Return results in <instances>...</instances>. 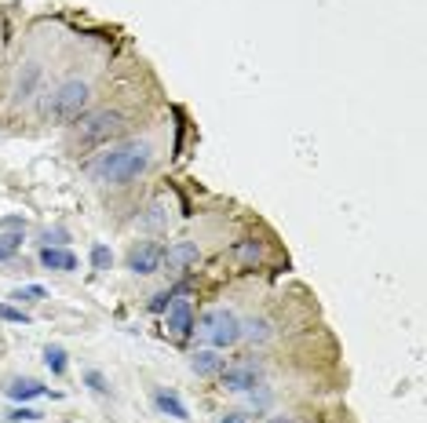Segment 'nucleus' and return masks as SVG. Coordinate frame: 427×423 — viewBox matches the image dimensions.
Returning <instances> with one entry per match:
<instances>
[{
    "mask_svg": "<svg viewBox=\"0 0 427 423\" xmlns=\"http://www.w3.org/2000/svg\"><path fill=\"white\" fill-rule=\"evenodd\" d=\"M146 168H150V146L146 142H125V146H113L110 154H103L91 164V175H99L110 187H128Z\"/></svg>",
    "mask_w": 427,
    "mask_h": 423,
    "instance_id": "obj_1",
    "label": "nucleus"
},
{
    "mask_svg": "<svg viewBox=\"0 0 427 423\" xmlns=\"http://www.w3.org/2000/svg\"><path fill=\"white\" fill-rule=\"evenodd\" d=\"M125 132V113L117 110H91V113H81L77 128H73V142L81 150H91V146H103L110 139H117Z\"/></svg>",
    "mask_w": 427,
    "mask_h": 423,
    "instance_id": "obj_2",
    "label": "nucleus"
},
{
    "mask_svg": "<svg viewBox=\"0 0 427 423\" xmlns=\"http://www.w3.org/2000/svg\"><path fill=\"white\" fill-rule=\"evenodd\" d=\"M88 99H91V88L84 80H66V84H58L51 92V99L44 103V117L51 125H73V120H81Z\"/></svg>",
    "mask_w": 427,
    "mask_h": 423,
    "instance_id": "obj_3",
    "label": "nucleus"
},
{
    "mask_svg": "<svg viewBox=\"0 0 427 423\" xmlns=\"http://www.w3.org/2000/svg\"><path fill=\"white\" fill-rule=\"evenodd\" d=\"M197 336L212 347V350H223V347H234L237 340H241V321H237V314L234 310H208L197 325Z\"/></svg>",
    "mask_w": 427,
    "mask_h": 423,
    "instance_id": "obj_4",
    "label": "nucleus"
},
{
    "mask_svg": "<svg viewBox=\"0 0 427 423\" xmlns=\"http://www.w3.org/2000/svg\"><path fill=\"white\" fill-rule=\"evenodd\" d=\"M161 263H165V245H158V241H139V245H132V252H128V270L139 278L158 274Z\"/></svg>",
    "mask_w": 427,
    "mask_h": 423,
    "instance_id": "obj_5",
    "label": "nucleus"
},
{
    "mask_svg": "<svg viewBox=\"0 0 427 423\" xmlns=\"http://www.w3.org/2000/svg\"><path fill=\"white\" fill-rule=\"evenodd\" d=\"M220 376H223V390L245 395V390H252L259 383V365H256L252 357H245V361H234V365L220 369Z\"/></svg>",
    "mask_w": 427,
    "mask_h": 423,
    "instance_id": "obj_6",
    "label": "nucleus"
},
{
    "mask_svg": "<svg viewBox=\"0 0 427 423\" xmlns=\"http://www.w3.org/2000/svg\"><path fill=\"white\" fill-rule=\"evenodd\" d=\"M165 325H168V332L172 336H190L194 332V307H190V299H175L172 296V303H168V310H165Z\"/></svg>",
    "mask_w": 427,
    "mask_h": 423,
    "instance_id": "obj_7",
    "label": "nucleus"
},
{
    "mask_svg": "<svg viewBox=\"0 0 427 423\" xmlns=\"http://www.w3.org/2000/svg\"><path fill=\"white\" fill-rule=\"evenodd\" d=\"M4 390H8V398L19 402V405H26V402H34V398H44V395H48V387H44L41 380H11Z\"/></svg>",
    "mask_w": 427,
    "mask_h": 423,
    "instance_id": "obj_8",
    "label": "nucleus"
},
{
    "mask_svg": "<svg viewBox=\"0 0 427 423\" xmlns=\"http://www.w3.org/2000/svg\"><path fill=\"white\" fill-rule=\"evenodd\" d=\"M41 266H48V270H77V256H73L70 249L44 245V249H41Z\"/></svg>",
    "mask_w": 427,
    "mask_h": 423,
    "instance_id": "obj_9",
    "label": "nucleus"
},
{
    "mask_svg": "<svg viewBox=\"0 0 427 423\" xmlns=\"http://www.w3.org/2000/svg\"><path fill=\"white\" fill-rule=\"evenodd\" d=\"M190 369L197 372V376H220V369H223V357L216 354V350H194L190 354Z\"/></svg>",
    "mask_w": 427,
    "mask_h": 423,
    "instance_id": "obj_10",
    "label": "nucleus"
},
{
    "mask_svg": "<svg viewBox=\"0 0 427 423\" xmlns=\"http://www.w3.org/2000/svg\"><path fill=\"white\" fill-rule=\"evenodd\" d=\"M154 405H158V412H165V416H172V419H190L182 398L172 395V390H154Z\"/></svg>",
    "mask_w": 427,
    "mask_h": 423,
    "instance_id": "obj_11",
    "label": "nucleus"
},
{
    "mask_svg": "<svg viewBox=\"0 0 427 423\" xmlns=\"http://www.w3.org/2000/svg\"><path fill=\"white\" fill-rule=\"evenodd\" d=\"M165 259H168L172 266H179V270H187V266L197 263V245H190V241H179V245L165 249Z\"/></svg>",
    "mask_w": 427,
    "mask_h": 423,
    "instance_id": "obj_12",
    "label": "nucleus"
},
{
    "mask_svg": "<svg viewBox=\"0 0 427 423\" xmlns=\"http://www.w3.org/2000/svg\"><path fill=\"white\" fill-rule=\"evenodd\" d=\"M44 365L51 369V376H66L70 357H66V350L58 347V343H51V347H44Z\"/></svg>",
    "mask_w": 427,
    "mask_h": 423,
    "instance_id": "obj_13",
    "label": "nucleus"
},
{
    "mask_svg": "<svg viewBox=\"0 0 427 423\" xmlns=\"http://www.w3.org/2000/svg\"><path fill=\"white\" fill-rule=\"evenodd\" d=\"M234 252H237V259H241V263H249V266L263 259V245H259L256 237H249V241H237V249H234Z\"/></svg>",
    "mask_w": 427,
    "mask_h": 423,
    "instance_id": "obj_14",
    "label": "nucleus"
},
{
    "mask_svg": "<svg viewBox=\"0 0 427 423\" xmlns=\"http://www.w3.org/2000/svg\"><path fill=\"white\" fill-rule=\"evenodd\" d=\"M110 266H113V252L106 245H91V270L103 274V270H110Z\"/></svg>",
    "mask_w": 427,
    "mask_h": 423,
    "instance_id": "obj_15",
    "label": "nucleus"
},
{
    "mask_svg": "<svg viewBox=\"0 0 427 423\" xmlns=\"http://www.w3.org/2000/svg\"><path fill=\"white\" fill-rule=\"evenodd\" d=\"M37 77H41V66H26V77L19 80L15 95H19V99H29V92H34V84H37Z\"/></svg>",
    "mask_w": 427,
    "mask_h": 423,
    "instance_id": "obj_16",
    "label": "nucleus"
},
{
    "mask_svg": "<svg viewBox=\"0 0 427 423\" xmlns=\"http://www.w3.org/2000/svg\"><path fill=\"white\" fill-rule=\"evenodd\" d=\"M0 321H8V325H29L34 318H29L26 310H19V307H11V303H0Z\"/></svg>",
    "mask_w": 427,
    "mask_h": 423,
    "instance_id": "obj_17",
    "label": "nucleus"
},
{
    "mask_svg": "<svg viewBox=\"0 0 427 423\" xmlns=\"http://www.w3.org/2000/svg\"><path fill=\"white\" fill-rule=\"evenodd\" d=\"M84 383L96 390V395H110V380H106L99 369H88V372H84Z\"/></svg>",
    "mask_w": 427,
    "mask_h": 423,
    "instance_id": "obj_18",
    "label": "nucleus"
},
{
    "mask_svg": "<svg viewBox=\"0 0 427 423\" xmlns=\"http://www.w3.org/2000/svg\"><path fill=\"white\" fill-rule=\"evenodd\" d=\"M37 419H41V412L29 409V405H15V409L8 412V423H37Z\"/></svg>",
    "mask_w": 427,
    "mask_h": 423,
    "instance_id": "obj_19",
    "label": "nucleus"
},
{
    "mask_svg": "<svg viewBox=\"0 0 427 423\" xmlns=\"http://www.w3.org/2000/svg\"><path fill=\"white\" fill-rule=\"evenodd\" d=\"M11 299H19V303H26V299H48V288L44 285H26V288H15Z\"/></svg>",
    "mask_w": 427,
    "mask_h": 423,
    "instance_id": "obj_20",
    "label": "nucleus"
},
{
    "mask_svg": "<svg viewBox=\"0 0 427 423\" xmlns=\"http://www.w3.org/2000/svg\"><path fill=\"white\" fill-rule=\"evenodd\" d=\"M241 336H249L252 343H256V340H267V321H249V325H241Z\"/></svg>",
    "mask_w": 427,
    "mask_h": 423,
    "instance_id": "obj_21",
    "label": "nucleus"
},
{
    "mask_svg": "<svg viewBox=\"0 0 427 423\" xmlns=\"http://www.w3.org/2000/svg\"><path fill=\"white\" fill-rule=\"evenodd\" d=\"M168 303H172V292H158L154 299H150V310H154V314H165Z\"/></svg>",
    "mask_w": 427,
    "mask_h": 423,
    "instance_id": "obj_22",
    "label": "nucleus"
},
{
    "mask_svg": "<svg viewBox=\"0 0 427 423\" xmlns=\"http://www.w3.org/2000/svg\"><path fill=\"white\" fill-rule=\"evenodd\" d=\"M220 423H249V419H245V416H241V412H227V416H223Z\"/></svg>",
    "mask_w": 427,
    "mask_h": 423,
    "instance_id": "obj_23",
    "label": "nucleus"
},
{
    "mask_svg": "<svg viewBox=\"0 0 427 423\" xmlns=\"http://www.w3.org/2000/svg\"><path fill=\"white\" fill-rule=\"evenodd\" d=\"M11 256H15V252H11V249H4V245H0V263H8V259H11Z\"/></svg>",
    "mask_w": 427,
    "mask_h": 423,
    "instance_id": "obj_24",
    "label": "nucleus"
},
{
    "mask_svg": "<svg viewBox=\"0 0 427 423\" xmlns=\"http://www.w3.org/2000/svg\"><path fill=\"white\" fill-rule=\"evenodd\" d=\"M267 423H292L289 416H274V419H267Z\"/></svg>",
    "mask_w": 427,
    "mask_h": 423,
    "instance_id": "obj_25",
    "label": "nucleus"
}]
</instances>
